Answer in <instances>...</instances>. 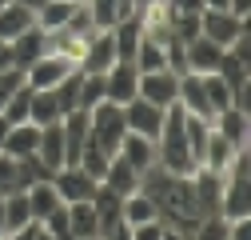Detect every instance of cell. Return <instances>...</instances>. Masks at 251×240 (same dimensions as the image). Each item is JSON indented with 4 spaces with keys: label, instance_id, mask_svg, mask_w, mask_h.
Listing matches in <instances>:
<instances>
[{
    "label": "cell",
    "instance_id": "1",
    "mask_svg": "<svg viewBox=\"0 0 251 240\" xmlns=\"http://www.w3.org/2000/svg\"><path fill=\"white\" fill-rule=\"evenodd\" d=\"M140 188L151 196L155 212L168 228H179L183 236H192L196 220H200V208H196V188H192V176H176V172H164L160 164L148 168L140 176Z\"/></svg>",
    "mask_w": 251,
    "mask_h": 240
},
{
    "label": "cell",
    "instance_id": "2",
    "mask_svg": "<svg viewBox=\"0 0 251 240\" xmlns=\"http://www.w3.org/2000/svg\"><path fill=\"white\" fill-rule=\"evenodd\" d=\"M124 108L120 104H112V100H100L96 108L88 112V140L100 148V152H108V156H116L120 152V140H124Z\"/></svg>",
    "mask_w": 251,
    "mask_h": 240
},
{
    "label": "cell",
    "instance_id": "3",
    "mask_svg": "<svg viewBox=\"0 0 251 240\" xmlns=\"http://www.w3.org/2000/svg\"><path fill=\"white\" fill-rule=\"evenodd\" d=\"M76 72V64L68 56H60V52H40L32 64L24 68V84L32 88V92H40V88H56L64 76H72Z\"/></svg>",
    "mask_w": 251,
    "mask_h": 240
},
{
    "label": "cell",
    "instance_id": "4",
    "mask_svg": "<svg viewBox=\"0 0 251 240\" xmlns=\"http://www.w3.org/2000/svg\"><path fill=\"white\" fill-rule=\"evenodd\" d=\"M48 180H52V188L60 192V200H64V204L92 200V196H96V188H100V180H92L80 164H64V168H56Z\"/></svg>",
    "mask_w": 251,
    "mask_h": 240
},
{
    "label": "cell",
    "instance_id": "5",
    "mask_svg": "<svg viewBox=\"0 0 251 240\" xmlns=\"http://www.w3.org/2000/svg\"><path fill=\"white\" fill-rule=\"evenodd\" d=\"M243 32H247V20H243V16L215 12V8H203V12H200V36H207V40L219 44V48H231Z\"/></svg>",
    "mask_w": 251,
    "mask_h": 240
},
{
    "label": "cell",
    "instance_id": "6",
    "mask_svg": "<svg viewBox=\"0 0 251 240\" xmlns=\"http://www.w3.org/2000/svg\"><path fill=\"white\" fill-rule=\"evenodd\" d=\"M136 96H144V100L155 104V108H172L176 96H179V76H176L172 68L140 72V80H136Z\"/></svg>",
    "mask_w": 251,
    "mask_h": 240
},
{
    "label": "cell",
    "instance_id": "7",
    "mask_svg": "<svg viewBox=\"0 0 251 240\" xmlns=\"http://www.w3.org/2000/svg\"><path fill=\"white\" fill-rule=\"evenodd\" d=\"M168 8V28L176 40H196L200 36V12H203V0H164Z\"/></svg>",
    "mask_w": 251,
    "mask_h": 240
},
{
    "label": "cell",
    "instance_id": "8",
    "mask_svg": "<svg viewBox=\"0 0 251 240\" xmlns=\"http://www.w3.org/2000/svg\"><path fill=\"white\" fill-rule=\"evenodd\" d=\"M124 128H128V132H140V136H148V140H155V136H160V128H164V108L148 104L144 96H132L128 104H124Z\"/></svg>",
    "mask_w": 251,
    "mask_h": 240
},
{
    "label": "cell",
    "instance_id": "9",
    "mask_svg": "<svg viewBox=\"0 0 251 240\" xmlns=\"http://www.w3.org/2000/svg\"><path fill=\"white\" fill-rule=\"evenodd\" d=\"M136 80H140L136 64H124V60H116V64L104 72V100H112V104L124 108V104L136 96Z\"/></svg>",
    "mask_w": 251,
    "mask_h": 240
},
{
    "label": "cell",
    "instance_id": "10",
    "mask_svg": "<svg viewBox=\"0 0 251 240\" xmlns=\"http://www.w3.org/2000/svg\"><path fill=\"white\" fill-rule=\"evenodd\" d=\"M183 52H187V72H196V76H211V72H219V64H224V52H227V48L211 44L207 36H196V40H187V44H183Z\"/></svg>",
    "mask_w": 251,
    "mask_h": 240
},
{
    "label": "cell",
    "instance_id": "11",
    "mask_svg": "<svg viewBox=\"0 0 251 240\" xmlns=\"http://www.w3.org/2000/svg\"><path fill=\"white\" fill-rule=\"evenodd\" d=\"M211 128L224 136V140H231L235 148H247V136H251V120H247V108H239V104H227L224 112H215L211 116Z\"/></svg>",
    "mask_w": 251,
    "mask_h": 240
},
{
    "label": "cell",
    "instance_id": "12",
    "mask_svg": "<svg viewBox=\"0 0 251 240\" xmlns=\"http://www.w3.org/2000/svg\"><path fill=\"white\" fill-rule=\"evenodd\" d=\"M235 156H239V148L211 128V132H207V148H203L200 168H203V172H215V176H227V168L235 164Z\"/></svg>",
    "mask_w": 251,
    "mask_h": 240
},
{
    "label": "cell",
    "instance_id": "13",
    "mask_svg": "<svg viewBox=\"0 0 251 240\" xmlns=\"http://www.w3.org/2000/svg\"><path fill=\"white\" fill-rule=\"evenodd\" d=\"M48 172H56V168H64L68 164V156H64V132H60V120L56 124H44L40 128V140H36V152H32Z\"/></svg>",
    "mask_w": 251,
    "mask_h": 240
},
{
    "label": "cell",
    "instance_id": "14",
    "mask_svg": "<svg viewBox=\"0 0 251 240\" xmlns=\"http://www.w3.org/2000/svg\"><path fill=\"white\" fill-rule=\"evenodd\" d=\"M116 64V40H112V28H100L96 36H92L84 60H80V72H108Z\"/></svg>",
    "mask_w": 251,
    "mask_h": 240
},
{
    "label": "cell",
    "instance_id": "15",
    "mask_svg": "<svg viewBox=\"0 0 251 240\" xmlns=\"http://www.w3.org/2000/svg\"><path fill=\"white\" fill-rule=\"evenodd\" d=\"M116 156H124V160L144 176L148 168H155V140H148V136H140V132H124Z\"/></svg>",
    "mask_w": 251,
    "mask_h": 240
},
{
    "label": "cell",
    "instance_id": "16",
    "mask_svg": "<svg viewBox=\"0 0 251 240\" xmlns=\"http://www.w3.org/2000/svg\"><path fill=\"white\" fill-rule=\"evenodd\" d=\"M176 104H179L183 112H192V116L211 120V104H207V92H203V80H200L196 72H183V76H179V96H176Z\"/></svg>",
    "mask_w": 251,
    "mask_h": 240
},
{
    "label": "cell",
    "instance_id": "17",
    "mask_svg": "<svg viewBox=\"0 0 251 240\" xmlns=\"http://www.w3.org/2000/svg\"><path fill=\"white\" fill-rule=\"evenodd\" d=\"M24 196H28V208H32V220H48L56 208H64L60 192L52 188V180H36V184H28Z\"/></svg>",
    "mask_w": 251,
    "mask_h": 240
},
{
    "label": "cell",
    "instance_id": "18",
    "mask_svg": "<svg viewBox=\"0 0 251 240\" xmlns=\"http://www.w3.org/2000/svg\"><path fill=\"white\" fill-rule=\"evenodd\" d=\"M36 24V12L32 8H24V4H16V0H8L4 8H0V40H16L20 32H28V28Z\"/></svg>",
    "mask_w": 251,
    "mask_h": 240
},
{
    "label": "cell",
    "instance_id": "19",
    "mask_svg": "<svg viewBox=\"0 0 251 240\" xmlns=\"http://www.w3.org/2000/svg\"><path fill=\"white\" fill-rule=\"evenodd\" d=\"M104 188H112L116 196H128V192H136L140 188V172L124 160V156H112L108 160V172H104V180H100Z\"/></svg>",
    "mask_w": 251,
    "mask_h": 240
},
{
    "label": "cell",
    "instance_id": "20",
    "mask_svg": "<svg viewBox=\"0 0 251 240\" xmlns=\"http://www.w3.org/2000/svg\"><path fill=\"white\" fill-rule=\"evenodd\" d=\"M76 12H80L76 0H44V4L36 8V28L40 32H56V28H64Z\"/></svg>",
    "mask_w": 251,
    "mask_h": 240
},
{
    "label": "cell",
    "instance_id": "21",
    "mask_svg": "<svg viewBox=\"0 0 251 240\" xmlns=\"http://www.w3.org/2000/svg\"><path fill=\"white\" fill-rule=\"evenodd\" d=\"M36 140H40V128L32 124V120H24V124H12L4 144H0V152H8V156H32L36 152Z\"/></svg>",
    "mask_w": 251,
    "mask_h": 240
},
{
    "label": "cell",
    "instance_id": "22",
    "mask_svg": "<svg viewBox=\"0 0 251 240\" xmlns=\"http://www.w3.org/2000/svg\"><path fill=\"white\" fill-rule=\"evenodd\" d=\"M28 120H32L36 128L64 120V112H60V104H56V92H52V88H40V92H32V96H28Z\"/></svg>",
    "mask_w": 251,
    "mask_h": 240
},
{
    "label": "cell",
    "instance_id": "23",
    "mask_svg": "<svg viewBox=\"0 0 251 240\" xmlns=\"http://www.w3.org/2000/svg\"><path fill=\"white\" fill-rule=\"evenodd\" d=\"M68 208V228H72V240H84V236H100V216L92 200H80V204H64Z\"/></svg>",
    "mask_w": 251,
    "mask_h": 240
},
{
    "label": "cell",
    "instance_id": "24",
    "mask_svg": "<svg viewBox=\"0 0 251 240\" xmlns=\"http://www.w3.org/2000/svg\"><path fill=\"white\" fill-rule=\"evenodd\" d=\"M120 220H124V224H144V220H160V212H155L151 196H148L144 188H136V192L124 196V204H120Z\"/></svg>",
    "mask_w": 251,
    "mask_h": 240
},
{
    "label": "cell",
    "instance_id": "25",
    "mask_svg": "<svg viewBox=\"0 0 251 240\" xmlns=\"http://www.w3.org/2000/svg\"><path fill=\"white\" fill-rule=\"evenodd\" d=\"M132 64H136V72H160V68H168V52H164L160 40H151V36L140 32V44H136Z\"/></svg>",
    "mask_w": 251,
    "mask_h": 240
},
{
    "label": "cell",
    "instance_id": "26",
    "mask_svg": "<svg viewBox=\"0 0 251 240\" xmlns=\"http://www.w3.org/2000/svg\"><path fill=\"white\" fill-rule=\"evenodd\" d=\"M44 52V32H40V28L32 24V28H28V32H20L16 40H12V56H16V68H28V64H32V60Z\"/></svg>",
    "mask_w": 251,
    "mask_h": 240
},
{
    "label": "cell",
    "instance_id": "27",
    "mask_svg": "<svg viewBox=\"0 0 251 240\" xmlns=\"http://www.w3.org/2000/svg\"><path fill=\"white\" fill-rule=\"evenodd\" d=\"M32 224V208H28L24 192H8L4 196V232H20Z\"/></svg>",
    "mask_w": 251,
    "mask_h": 240
},
{
    "label": "cell",
    "instance_id": "28",
    "mask_svg": "<svg viewBox=\"0 0 251 240\" xmlns=\"http://www.w3.org/2000/svg\"><path fill=\"white\" fill-rule=\"evenodd\" d=\"M203 80V92H207V104H211V116L215 112H224L227 104H235V92H231V84L219 76V72H211V76H200Z\"/></svg>",
    "mask_w": 251,
    "mask_h": 240
},
{
    "label": "cell",
    "instance_id": "29",
    "mask_svg": "<svg viewBox=\"0 0 251 240\" xmlns=\"http://www.w3.org/2000/svg\"><path fill=\"white\" fill-rule=\"evenodd\" d=\"M84 8L92 16V24L96 28H112L124 20V8H120V0H84Z\"/></svg>",
    "mask_w": 251,
    "mask_h": 240
},
{
    "label": "cell",
    "instance_id": "30",
    "mask_svg": "<svg viewBox=\"0 0 251 240\" xmlns=\"http://www.w3.org/2000/svg\"><path fill=\"white\" fill-rule=\"evenodd\" d=\"M52 92H56V104H60V112H64V116L76 112V108H80V68H76L72 76H64Z\"/></svg>",
    "mask_w": 251,
    "mask_h": 240
},
{
    "label": "cell",
    "instance_id": "31",
    "mask_svg": "<svg viewBox=\"0 0 251 240\" xmlns=\"http://www.w3.org/2000/svg\"><path fill=\"white\" fill-rule=\"evenodd\" d=\"M104 100V72H80V108L92 112Z\"/></svg>",
    "mask_w": 251,
    "mask_h": 240
},
{
    "label": "cell",
    "instance_id": "32",
    "mask_svg": "<svg viewBox=\"0 0 251 240\" xmlns=\"http://www.w3.org/2000/svg\"><path fill=\"white\" fill-rule=\"evenodd\" d=\"M0 192H24V176H20V160L0 152Z\"/></svg>",
    "mask_w": 251,
    "mask_h": 240
},
{
    "label": "cell",
    "instance_id": "33",
    "mask_svg": "<svg viewBox=\"0 0 251 240\" xmlns=\"http://www.w3.org/2000/svg\"><path fill=\"white\" fill-rule=\"evenodd\" d=\"M108 160H112V156H108V152H100V148H96V144L88 140L76 164H80V168H84V172H88L92 180H104V172H108Z\"/></svg>",
    "mask_w": 251,
    "mask_h": 240
},
{
    "label": "cell",
    "instance_id": "34",
    "mask_svg": "<svg viewBox=\"0 0 251 240\" xmlns=\"http://www.w3.org/2000/svg\"><path fill=\"white\" fill-rule=\"evenodd\" d=\"M28 96H32V88H16V92L4 100V108H0V116H4L8 120V124H24V120H28Z\"/></svg>",
    "mask_w": 251,
    "mask_h": 240
},
{
    "label": "cell",
    "instance_id": "35",
    "mask_svg": "<svg viewBox=\"0 0 251 240\" xmlns=\"http://www.w3.org/2000/svg\"><path fill=\"white\" fill-rule=\"evenodd\" d=\"M164 220H144V224H128V240H164Z\"/></svg>",
    "mask_w": 251,
    "mask_h": 240
},
{
    "label": "cell",
    "instance_id": "36",
    "mask_svg": "<svg viewBox=\"0 0 251 240\" xmlns=\"http://www.w3.org/2000/svg\"><path fill=\"white\" fill-rule=\"evenodd\" d=\"M56 240H72V228H68V208H56V212L48 216V220H40Z\"/></svg>",
    "mask_w": 251,
    "mask_h": 240
},
{
    "label": "cell",
    "instance_id": "37",
    "mask_svg": "<svg viewBox=\"0 0 251 240\" xmlns=\"http://www.w3.org/2000/svg\"><path fill=\"white\" fill-rule=\"evenodd\" d=\"M227 12H231V16H243V20H247V16H251V0H231V4H227Z\"/></svg>",
    "mask_w": 251,
    "mask_h": 240
},
{
    "label": "cell",
    "instance_id": "38",
    "mask_svg": "<svg viewBox=\"0 0 251 240\" xmlns=\"http://www.w3.org/2000/svg\"><path fill=\"white\" fill-rule=\"evenodd\" d=\"M28 240H56V236H52V232H48L40 220H32V236H28Z\"/></svg>",
    "mask_w": 251,
    "mask_h": 240
},
{
    "label": "cell",
    "instance_id": "39",
    "mask_svg": "<svg viewBox=\"0 0 251 240\" xmlns=\"http://www.w3.org/2000/svg\"><path fill=\"white\" fill-rule=\"evenodd\" d=\"M231 0H203V8H215V12H227Z\"/></svg>",
    "mask_w": 251,
    "mask_h": 240
},
{
    "label": "cell",
    "instance_id": "40",
    "mask_svg": "<svg viewBox=\"0 0 251 240\" xmlns=\"http://www.w3.org/2000/svg\"><path fill=\"white\" fill-rule=\"evenodd\" d=\"M164 240H187V236H183L179 228H164Z\"/></svg>",
    "mask_w": 251,
    "mask_h": 240
},
{
    "label": "cell",
    "instance_id": "41",
    "mask_svg": "<svg viewBox=\"0 0 251 240\" xmlns=\"http://www.w3.org/2000/svg\"><path fill=\"white\" fill-rule=\"evenodd\" d=\"M8 128H12V124H8L4 116H0V144H4V136H8Z\"/></svg>",
    "mask_w": 251,
    "mask_h": 240
},
{
    "label": "cell",
    "instance_id": "42",
    "mask_svg": "<svg viewBox=\"0 0 251 240\" xmlns=\"http://www.w3.org/2000/svg\"><path fill=\"white\" fill-rule=\"evenodd\" d=\"M16 4H24V8H32V12H36V8L44 4V0H16Z\"/></svg>",
    "mask_w": 251,
    "mask_h": 240
},
{
    "label": "cell",
    "instance_id": "43",
    "mask_svg": "<svg viewBox=\"0 0 251 240\" xmlns=\"http://www.w3.org/2000/svg\"><path fill=\"white\" fill-rule=\"evenodd\" d=\"M0 232H4V192H0Z\"/></svg>",
    "mask_w": 251,
    "mask_h": 240
},
{
    "label": "cell",
    "instance_id": "44",
    "mask_svg": "<svg viewBox=\"0 0 251 240\" xmlns=\"http://www.w3.org/2000/svg\"><path fill=\"white\" fill-rule=\"evenodd\" d=\"M84 240H104V236H84Z\"/></svg>",
    "mask_w": 251,
    "mask_h": 240
},
{
    "label": "cell",
    "instance_id": "45",
    "mask_svg": "<svg viewBox=\"0 0 251 240\" xmlns=\"http://www.w3.org/2000/svg\"><path fill=\"white\" fill-rule=\"evenodd\" d=\"M4 4H8V0H0V8H4Z\"/></svg>",
    "mask_w": 251,
    "mask_h": 240
}]
</instances>
